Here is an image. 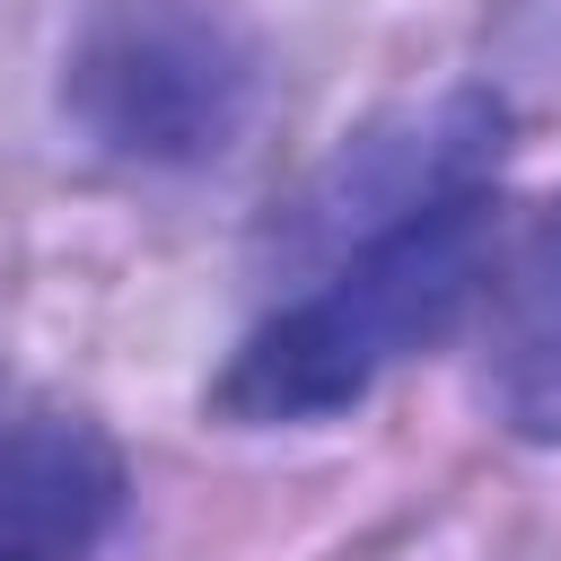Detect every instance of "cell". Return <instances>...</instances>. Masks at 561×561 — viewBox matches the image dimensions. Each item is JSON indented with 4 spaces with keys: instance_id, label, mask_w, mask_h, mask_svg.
<instances>
[{
    "instance_id": "obj_1",
    "label": "cell",
    "mask_w": 561,
    "mask_h": 561,
    "mask_svg": "<svg viewBox=\"0 0 561 561\" xmlns=\"http://www.w3.org/2000/svg\"><path fill=\"white\" fill-rule=\"evenodd\" d=\"M491 280V193L438 202L342 263L307 272L272 316L245 324V342L202 386V412L219 430H316L359 412L403 359L438 351Z\"/></svg>"
},
{
    "instance_id": "obj_2",
    "label": "cell",
    "mask_w": 561,
    "mask_h": 561,
    "mask_svg": "<svg viewBox=\"0 0 561 561\" xmlns=\"http://www.w3.org/2000/svg\"><path fill=\"white\" fill-rule=\"evenodd\" d=\"M263 44L210 0H123L61 53L53 105L79 149L131 175L219 167L263 114Z\"/></svg>"
},
{
    "instance_id": "obj_3",
    "label": "cell",
    "mask_w": 561,
    "mask_h": 561,
    "mask_svg": "<svg viewBox=\"0 0 561 561\" xmlns=\"http://www.w3.org/2000/svg\"><path fill=\"white\" fill-rule=\"evenodd\" d=\"M508 96L500 88H438V96H403L368 123H351L263 219L254 254L289 280L342 263L351 245L438 210V202H465V193H500V158H508Z\"/></svg>"
},
{
    "instance_id": "obj_4",
    "label": "cell",
    "mask_w": 561,
    "mask_h": 561,
    "mask_svg": "<svg viewBox=\"0 0 561 561\" xmlns=\"http://www.w3.org/2000/svg\"><path fill=\"white\" fill-rule=\"evenodd\" d=\"M131 508V465L114 430L79 403L26 394L0 377V552L9 561H88Z\"/></svg>"
},
{
    "instance_id": "obj_5",
    "label": "cell",
    "mask_w": 561,
    "mask_h": 561,
    "mask_svg": "<svg viewBox=\"0 0 561 561\" xmlns=\"http://www.w3.org/2000/svg\"><path fill=\"white\" fill-rule=\"evenodd\" d=\"M482 403L508 438L561 447V193L482 280Z\"/></svg>"
},
{
    "instance_id": "obj_6",
    "label": "cell",
    "mask_w": 561,
    "mask_h": 561,
    "mask_svg": "<svg viewBox=\"0 0 561 561\" xmlns=\"http://www.w3.org/2000/svg\"><path fill=\"white\" fill-rule=\"evenodd\" d=\"M0 561H9V552H0Z\"/></svg>"
}]
</instances>
